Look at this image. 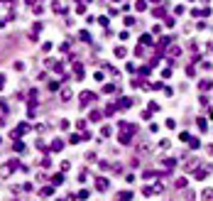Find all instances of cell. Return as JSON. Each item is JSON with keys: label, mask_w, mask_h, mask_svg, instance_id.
<instances>
[{"label": "cell", "mask_w": 213, "mask_h": 201, "mask_svg": "<svg viewBox=\"0 0 213 201\" xmlns=\"http://www.w3.org/2000/svg\"><path fill=\"white\" fill-rule=\"evenodd\" d=\"M203 201H213V191H211V189L203 191Z\"/></svg>", "instance_id": "obj_1"}, {"label": "cell", "mask_w": 213, "mask_h": 201, "mask_svg": "<svg viewBox=\"0 0 213 201\" xmlns=\"http://www.w3.org/2000/svg\"><path fill=\"white\" fill-rule=\"evenodd\" d=\"M211 155H213V147H211Z\"/></svg>", "instance_id": "obj_2"}]
</instances>
